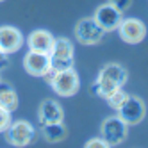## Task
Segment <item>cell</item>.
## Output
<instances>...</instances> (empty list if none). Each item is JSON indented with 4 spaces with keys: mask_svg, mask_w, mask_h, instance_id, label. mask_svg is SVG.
<instances>
[{
    "mask_svg": "<svg viewBox=\"0 0 148 148\" xmlns=\"http://www.w3.org/2000/svg\"><path fill=\"white\" fill-rule=\"evenodd\" d=\"M98 75L105 77V79H109L112 80L114 84H118V86H125V82L127 79H129V73H127V70L121 66V64H116V62H109V64H105Z\"/></svg>",
    "mask_w": 148,
    "mask_h": 148,
    "instance_id": "cell-13",
    "label": "cell"
},
{
    "mask_svg": "<svg viewBox=\"0 0 148 148\" xmlns=\"http://www.w3.org/2000/svg\"><path fill=\"white\" fill-rule=\"evenodd\" d=\"M41 130H43V137L50 143H59L68 136V129L64 127L62 121L45 123V125H41Z\"/></svg>",
    "mask_w": 148,
    "mask_h": 148,
    "instance_id": "cell-14",
    "label": "cell"
},
{
    "mask_svg": "<svg viewBox=\"0 0 148 148\" xmlns=\"http://www.w3.org/2000/svg\"><path fill=\"white\" fill-rule=\"evenodd\" d=\"M127 97H129V93H125L121 88H118L114 93H111V95H109V97L105 98V100H107L109 107H112L114 111H118V109L121 107V105H123V102L127 100Z\"/></svg>",
    "mask_w": 148,
    "mask_h": 148,
    "instance_id": "cell-16",
    "label": "cell"
},
{
    "mask_svg": "<svg viewBox=\"0 0 148 148\" xmlns=\"http://www.w3.org/2000/svg\"><path fill=\"white\" fill-rule=\"evenodd\" d=\"M7 66H9V59H7V56H4L2 59H0V71L5 70Z\"/></svg>",
    "mask_w": 148,
    "mask_h": 148,
    "instance_id": "cell-21",
    "label": "cell"
},
{
    "mask_svg": "<svg viewBox=\"0 0 148 148\" xmlns=\"http://www.w3.org/2000/svg\"><path fill=\"white\" fill-rule=\"evenodd\" d=\"M127 132H129V125H127L118 114L105 118L100 125V136L105 139L109 146L121 145L127 139Z\"/></svg>",
    "mask_w": 148,
    "mask_h": 148,
    "instance_id": "cell-2",
    "label": "cell"
},
{
    "mask_svg": "<svg viewBox=\"0 0 148 148\" xmlns=\"http://www.w3.org/2000/svg\"><path fill=\"white\" fill-rule=\"evenodd\" d=\"M0 73H2V71H0ZM0 80H2V79H0Z\"/></svg>",
    "mask_w": 148,
    "mask_h": 148,
    "instance_id": "cell-24",
    "label": "cell"
},
{
    "mask_svg": "<svg viewBox=\"0 0 148 148\" xmlns=\"http://www.w3.org/2000/svg\"><path fill=\"white\" fill-rule=\"evenodd\" d=\"M38 120L41 125L45 123H54V121H62L64 120V111H62L61 103L56 100H43L39 103V109H38Z\"/></svg>",
    "mask_w": 148,
    "mask_h": 148,
    "instance_id": "cell-11",
    "label": "cell"
},
{
    "mask_svg": "<svg viewBox=\"0 0 148 148\" xmlns=\"http://www.w3.org/2000/svg\"><path fill=\"white\" fill-rule=\"evenodd\" d=\"M95 22H97L105 32H111V30H116L120 25V22L123 20V13L120 9H116L112 4H102L97 7V11L93 14Z\"/></svg>",
    "mask_w": 148,
    "mask_h": 148,
    "instance_id": "cell-8",
    "label": "cell"
},
{
    "mask_svg": "<svg viewBox=\"0 0 148 148\" xmlns=\"http://www.w3.org/2000/svg\"><path fill=\"white\" fill-rule=\"evenodd\" d=\"M36 137V130L34 127L30 125L27 120H16V121H11L9 127L5 129V139L9 145L13 146H27L34 141Z\"/></svg>",
    "mask_w": 148,
    "mask_h": 148,
    "instance_id": "cell-3",
    "label": "cell"
},
{
    "mask_svg": "<svg viewBox=\"0 0 148 148\" xmlns=\"http://www.w3.org/2000/svg\"><path fill=\"white\" fill-rule=\"evenodd\" d=\"M23 68L32 77H43L45 71L50 68V54L29 50L23 57Z\"/></svg>",
    "mask_w": 148,
    "mask_h": 148,
    "instance_id": "cell-10",
    "label": "cell"
},
{
    "mask_svg": "<svg viewBox=\"0 0 148 148\" xmlns=\"http://www.w3.org/2000/svg\"><path fill=\"white\" fill-rule=\"evenodd\" d=\"M105 36V30L95 22V18H82L75 25V38L82 45H98Z\"/></svg>",
    "mask_w": 148,
    "mask_h": 148,
    "instance_id": "cell-5",
    "label": "cell"
},
{
    "mask_svg": "<svg viewBox=\"0 0 148 148\" xmlns=\"http://www.w3.org/2000/svg\"><path fill=\"white\" fill-rule=\"evenodd\" d=\"M109 4H112L116 9H120L121 13H125L132 5V0H109Z\"/></svg>",
    "mask_w": 148,
    "mask_h": 148,
    "instance_id": "cell-19",
    "label": "cell"
},
{
    "mask_svg": "<svg viewBox=\"0 0 148 148\" xmlns=\"http://www.w3.org/2000/svg\"><path fill=\"white\" fill-rule=\"evenodd\" d=\"M73 54L75 50L68 38H56L50 50V66L57 71L73 68Z\"/></svg>",
    "mask_w": 148,
    "mask_h": 148,
    "instance_id": "cell-1",
    "label": "cell"
},
{
    "mask_svg": "<svg viewBox=\"0 0 148 148\" xmlns=\"http://www.w3.org/2000/svg\"><path fill=\"white\" fill-rule=\"evenodd\" d=\"M52 89H54L59 97H73L79 88H80V79L79 73L75 71V68H68V70H61L56 73L54 80L50 82Z\"/></svg>",
    "mask_w": 148,
    "mask_h": 148,
    "instance_id": "cell-4",
    "label": "cell"
},
{
    "mask_svg": "<svg viewBox=\"0 0 148 148\" xmlns=\"http://www.w3.org/2000/svg\"><path fill=\"white\" fill-rule=\"evenodd\" d=\"M86 148H109V145L105 143V139L100 136V137H93V139L86 141V145H84Z\"/></svg>",
    "mask_w": 148,
    "mask_h": 148,
    "instance_id": "cell-18",
    "label": "cell"
},
{
    "mask_svg": "<svg viewBox=\"0 0 148 148\" xmlns=\"http://www.w3.org/2000/svg\"><path fill=\"white\" fill-rule=\"evenodd\" d=\"M0 2H5V0H0Z\"/></svg>",
    "mask_w": 148,
    "mask_h": 148,
    "instance_id": "cell-23",
    "label": "cell"
},
{
    "mask_svg": "<svg viewBox=\"0 0 148 148\" xmlns=\"http://www.w3.org/2000/svg\"><path fill=\"white\" fill-rule=\"evenodd\" d=\"M0 105L11 112L18 107V95L14 88L4 80H0Z\"/></svg>",
    "mask_w": 148,
    "mask_h": 148,
    "instance_id": "cell-15",
    "label": "cell"
},
{
    "mask_svg": "<svg viewBox=\"0 0 148 148\" xmlns=\"http://www.w3.org/2000/svg\"><path fill=\"white\" fill-rule=\"evenodd\" d=\"M54 34L48 32L45 29H38L32 30L27 38V47L29 50H36V52H45V54H50L52 45H54Z\"/></svg>",
    "mask_w": 148,
    "mask_h": 148,
    "instance_id": "cell-12",
    "label": "cell"
},
{
    "mask_svg": "<svg viewBox=\"0 0 148 148\" xmlns=\"http://www.w3.org/2000/svg\"><path fill=\"white\" fill-rule=\"evenodd\" d=\"M11 121H13L11 120V111H7L0 105V132H5V129L9 127Z\"/></svg>",
    "mask_w": 148,
    "mask_h": 148,
    "instance_id": "cell-17",
    "label": "cell"
},
{
    "mask_svg": "<svg viewBox=\"0 0 148 148\" xmlns=\"http://www.w3.org/2000/svg\"><path fill=\"white\" fill-rule=\"evenodd\" d=\"M146 114V107L145 102L139 97H134V95H129L127 100L123 102V105L118 109V116L127 123V125H137L145 120Z\"/></svg>",
    "mask_w": 148,
    "mask_h": 148,
    "instance_id": "cell-6",
    "label": "cell"
},
{
    "mask_svg": "<svg viewBox=\"0 0 148 148\" xmlns=\"http://www.w3.org/2000/svg\"><path fill=\"white\" fill-rule=\"evenodd\" d=\"M56 73H57V70H54V68H52V66H50V68H48V70L45 71V75H43V79H45V82H47V84H50L52 80H54V77H56Z\"/></svg>",
    "mask_w": 148,
    "mask_h": 148,
    "instance_id": "cell-20",
    "label": "cell"
},
{
    "mask_svg": "<svg viewBox=\"0 0 148 148\" xmlns=\"http://www.w3.org/2000/svg\"><path fill=\"white\" fill-rule=\"evenodd\" d=\"M23 34L22 30L13 25H2L0 27V50L5 56H11L23 47Z\"/></svg>",
    "mask_w": 148,
    "mask_h": 148,
    "instance_id": "cell-9",
    "label": "cell"
},
{
    "mask_svg": "<svg viewBox=\"0 0 148 148\" xmlns=\"http://www.w3.org/2000/svg\"><path fill=\"white\" fill-rule=\"evenodd\" d=\"M120 38L129 45H137L146 38V25L139 18H123L118 29Z\"/></svg>",
    "mask_w": 148,
    "mask_h": 148,
    "instance_id": "cell-7",
    "label": "cell"
},
{
    "mask_svg": "<svg viewBox=\"0 0 148 148\" xmlns=\"http://www.w3.org/2000/svg\"><path fill=\"white\" fill-rule=\"evenodd\" d=\"M4 56H5V54H2V50H0V59H2V57H4Z\"/></svg>",
    "mask_w": 148,
    "mask_h": 148,
    "instance_id": "cell-22",
    "label": "cell"
}]
</instances>
